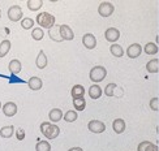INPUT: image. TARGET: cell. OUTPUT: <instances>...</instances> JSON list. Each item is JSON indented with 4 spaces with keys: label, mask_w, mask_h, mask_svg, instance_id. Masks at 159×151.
<instances>
[{
    "label": "cell",
    "mask_w": 159,
    "mask_h": 151,
    "mask_svg": "<svg viewBox=\"0 0 159 151\" xmlns=\"http://www.w3.org/2000/svg\"><path fill=\"white\" fill-rule=\"evenodd\" d=\"M0 17H2V11H0Z\"/></svg>",
    "instance_id": "obj_37"
},
{
    "label": "cell",
    "mask_w": 159,
    "mask_h": 151,
    "mask_svg": "<svg viewBox=\"0 0 159 151\" xmlns=\"http://www.w3.org/2000/svg\"><path fill=\"white\" fill-rule=\"evenodd\" d=\"M70 95L73 99H77V98H84L85 95V87L82 85H75L70 90Z\"/></svg>",
    "instance_id": "obj_15"
},
{
    "label": "cell",
    "mask_w": 159,
    "mask_h": 151,
    "mask_svg": "<svg viewBox=\"0 0 159 151\" xmlns=\"http://www.w3.org/2000/svg\"><path fill=\"white\" fill-rule=\"evenodd\" d=\"M115 11V7L112 5V3L110 2H103L101 5L98 7V13L102 17H110Z\"/></svg>",
    "instance_id": "obj_5"
},
{
    "label": "cell",
    "mask_w": 159,
    "mask_h": 151,
    "mask_svg": "<svg viewBox=\"0 0 159 151\" xmlns=\"http://www.w3.org/2000/svg\"><path fill=\"white\" fill-rule=\"evenodd\" d=\"M8 68H9V72L13 74V76H16L20 72H21V68H22V65H21V61L17 60V59H13V60H11L9 65H8Z\"/></svg>",
    "instance_id": "obj_14"
},
{
    "label": "cell",
    "mask_w": 159,
    "mask_h": 151,
    "mask_svg": "<svg viewBox=\"0 0 159 151\" xmlns=\"http://www.w3.org/2000/svg\"><path fill=\"white\" fill-rule=\"evenodd\" d=\"M73 106L77 111H84L86 107V100L84 98H77V99H73Z\"/></svg>",
    "instance_id": "obj_28"
},
{
    "label": "cell",
    "mask_w": 159,
    "mask_h": 151,
    "mask_svg": "<svg viewBox=\"0 0 159 151\" xmlns=\"http://www.w3.org/2000/svg\"><path fill=\"white\" fill-rule=\"evenodd\" d=\"M102 95V89L99 87V85H93L89 87V96L91 99H99Z\"/></svg>",
    "instance_id": "obj_20"
},
{
    "label": "cell",
    "mask_w": 159,
    "mask_h": 151,
    "mask_svg": "<svg viewBox=\"0 0 159 151\" xmlns=\"http://www.w3.org/2000/svg\"><path fill=\"white\" fill-rule=\"evenodd\" d=\"M88 128H89L90 132L98 133V134L99 133H103L104 130H106V125H104L102 121H99V120H91V121H89Z\"/></svg>",
    "instance_id": "obj_7"
},
{
    "label": "cell",
    "mask_w": 159,
    "mask_h": 151,
    "mask_svg": "<svg viewBox=\"0 0 159 151\" xmlns=\"http://www.w3.org/2000/svg\"><path fill=\"white\" fill-rule=\"evenodd\" d=\"M137 151H158V147L150 141H142L137 147Z\"/></svg>",
    "instance_id": "obj_16"
},
{
    "label": "cell",
    "mask_w": 159,
    "mask_h": 151,
    "mask_svg": "<svg viewBox=\"0 0 159 151\" xmlns=\"http://www.w3.org/2000/svg\"><path fill=\"white\" fill-rule=\"evenodd\" d=\"M43 37H44L43 29H41V28L33 29V31H31V38L34 39V41H41V39H43Z\"/></svg>",
    "instance_id": "obj_27"
},
{
    "label": "cell",
    "mask_w": 159,
    "mask_h": 151,
    "mask_svg": "<svg viewBox=\"0 0 159 151\" xmlns=\"http://www.w3.org/2000/svg\"><path fill=\"white\" fill-rule=\"evenodd\" d=\"M68 151H84L81 147H72V149H69Z\"/></svg>",
    "instance_id": "obj_35"
},
{
    "label": "cell",
    "mask_w": 159,
    "mask_h": 151,
    "mask_svg": "<svg viewBox=\"0 0 159 151\" xmlns=\"http://www.w3.org/2000/svg\"><path fill=\"white\" fill-rule=\"evenodd\" d=\"M104 38L107 39L108 42H116L119 38H120V31H119L116 28H110L104 31Z\"/></svg>",
    "instance_id": "obj_10"
},
{
    "label": "cell",
    "mask_w": 159,
    "mask_h": 151,
    "mask_svg": "<svg viewBox=\"0 0 159 151\" xmlns=\"http://www.w3.org/2000/svg\"><path fill=\"white\" fill-rule=\"evenodd\" d=\"M59 33L63 41H72L75 38V33L68 25H59Z\"/></svg>",
    "instance_id": "obj_6"
},
{
    "label": "cell",
    "mask_w": 159,
    "mask_h": 151,
    "mask_svg": "<svg viewBox=\"0 0 159 151\" xmlns=\"http://www.w3.org/2000/svg\"><path fill=\"white\" fill-rule=\"evenodd\" d=\"M55 22H56L55 16H52L48 12H42L37 16V24L41 26V29H48L50 30L52 26L55 25Z\"/></svg>",
    "instance_id": "obj_1"
},
{
    "label": "cell",
    "mask_w": 159,
    "mask_h": 151,
    "mask_svg": "<svg viewBox=\"0 0 159 151\" xmlns=\"http://www.w3.org/2000/svg\"><path fill=\"white\" fill-rule=\"evenodd\" d=\"M48 119L51 120V122H57L63 119V111L59 109V108H54L50 111L48 113Z\"/></svg>",
    "instance_id": "obj_18"
},
{
    "label": "cell",
    "mask_w": 159,
    "mask_h": 151,
    "mask_svg": "<svg viewBox=\"0 0 159 151\" xmlns=\"http://www.w3.org/2000/svg\"><path fill=\"white\" fill-rule=\"evenodd\" d=\"M21 26H22V29L29 30V29H31L33 26H34V20L26 17V18H24L22 21H21Z\"/></svg>",
    "instance_id": "obj_31"
},
{
    "label": "cell",
    "mask_w": 159,
    "mask_h": 151,
    "mask_svg": "<svg viewBox=\"0 0 159 151\" xmlns=\"http://www.w3.org/2000/svg\"><path fill=\"white\" fill-rule=\"evenodd\" d=\"M89 76H90V80L93 82L99 83V82H102L104 80L106 76H107V70H106V68L102 67V65H97V67L91 68Z\"/></svg>",
    "instance_id": "obj_3"
},
{
    "label": "cell",
    "mask_w": 159,
    "mask_h": 151,
    "mask_svg": "<svg viewBox=\"0 0 159 151\" xmlns=\"http://www.w3.org/2000/svg\"><path fill=\"white\" fill-rule=\"evenodd\" d=\"M22 9L20 5H12L11 8L8 9V18L13 22H17L22 18Z\"/></svg>",
    "instance_id": "obj_4"
},
{
    "label": "cell",
    "mask_w": 159,
    "mask_h": 151,
    "mask_svg": "<svg viewBox=\"0 0 159 151\" xmlns=\"http://www.w3.org/2000/svg\"><path fill=\"white\" fill-rule=\"evenodd\" d=\"M0 109H2V102H0Z\"/></svg>",
    "instance_id": "obj_36"
},
{
    "label": "cell",
    "mask_w": 159,
    "mask_h": 151,
    "mask_svg": "<svg viewBox=\"0 0 159 151\" xmlns=\"http://www.w3.org/2000/svg\"><path fill=\"white\" fill-rule=\"evenodd\" d=\"M82 43L88 50H93L97 47V38L93 34H90V33H88V34L82 37Z\"/></svg>",
    "instance_id": "obj_9"
},
{
    "label": "cell",
    "mask_w": 159,
    "mask_h": 151,
    "mask_svg": "<svg viewBox=\"0 0 159 151\" xmlns=\"http://www.w3.org/2000/svg\"><path fill=\"white\" fill-rule=\"evenodd\" d=\"M13 133H15V127H12V125L3 127L0 129V137H2V138H11Z\"/></svg>",
    "instance_id": "obj_22"
},
{
    "label": "cell",
    "mask_w": 159,
    "mask_h": 151,
    "mask_svg": "<svg viewBox=\"0 0 159 151\" xmlns=\"http://www.w3.org/2000/svg\"><path fill=\"white\" fill-rule=\"evenodd\" d=\"M110 52L112 55H114L115 57H121L123 55H124V50H123V47L120 44H112L111 47H110Z\"/></svg>",
    "instance_id": "obj_23"
},
{
    "label": "cell",
    "mask_w": 159,
    "mask_h": 151,
    "mask_svg": "<svg viewBox=\"0 0 159 151\" xmlns=\"http://www.w3.org/2000/svg\"><path fill=\"white\" fill-rule=\"evenodd\" d=\"M48 37L52 39L54 42H63V39L60 37V33H59V26L57 25H54L52 28L48 30Z\"/></svg>",
    "instance_id": "obj_17"
},
{
    "label": "cell",
    "mask_w": 159,
    "mask_h": 151,
    "mask_svg": "<svg viewBox=\"0 0 159 151\" xmlns=\"http://www.w3.org/2000/svg\"><path fill=\"white\" fill-rule=\"evenodd\" d=\"M158 103H159V99H158V98H153V99L150 100V109H153V111H158V109H159Z\"/></svg>",
    "instance_id": "obj_33"
},
{
    "label": "cell",
    "mask_w": 159,
    "mask_h": 151,
    "mask_svg": "<svg viewBox=\"0 0 159 151\" xmlns=\"http://www.w3.org/2000/svg\"><path fill=\"white\" fill-rule=\"evenodd\" d=\"M37 151H51V145L47 141H39L35 146Z\"/></svg>",
    "instance_id": "obj_29"
},
{
    "label": "cell",
    "mask_w": 159,
    "mask_h": 151,
    "mask_svg": "<svg viewBox=\"0 0 159 151\" xmlns=\"http://www.w3.org/2000/svg\"><path fill=\"white\" fill-rule=\"evenodd\" d=\"M41 133L46 137V138L55 140L59 135V133H60V129L51 122H42L41 124Z\"/></svg>",
    "instance_id": "obj_2"
},
{
    "label": "cell",
    "mask_w": 159,
    "mask_h": 151,
    "mask_svg": "<svg viewBox=\"0 0 159 151\" xmlns=\"http://www.w3.org/2000/svg\"><path fill=\"white\" fill-rule=\"evenodd\" d=\"M16 138H17L18 141H22V140L25 138V130H24L22 128H18V129L16 130Z\"/></svg>",
    "instance_id": "obj_34"
},
{
    "label": "cell",
    "mask_w": 159,
    "mask_h": 151,
    "mask_svg": "<svg viewBox=\"0 0 159 151\" xmlns=\"http://www.w3.org/2000/svg\"><path fill=\"white\" fill-rule=\"evenodd\" d=\"M47 56H46L44 54V51H39V54H38V57H37V60H35V65H37V68L39 69H44L46 67H47Z\"/></svg>",
    "instance_id": "obj_13"
},
{
    "label": "cell",
    "mask_w": 159,
    "mask_h": 151,
    "mask_svg": "<svg viewBox=\"0 0 159 151\" xmlns=\"http://www.w3.org/2000/svg\"><path fill=\"white\" fill-rule=\"evenodd\" d=\"M28 85H29V89H31L33 91H38V90L42 89L43 82H42V80L39 77L34 76V77H31L30 80L28 81Z\"/></svg>",
    "instance_id": "obj_12"
},
{
    "label": "cell",
    "mask_w": 159,
    "mask_h": 151,
    "mask_svg": "<svg viewBox=\"0 0 159 151\" xmlns=\"http://www.w3.org/2000/svg\"><path fill=\"white\" fill-rule=\"evenodd\" d=\"M146 70L149 73H158L159 70V60L158 59H153L146 64Z\"/></svg>",
    "instance_id": "obj_21"
},
{
    "label": "cell",
    "mask_w": 159,
    "mask_h": 151,
    "mask_svg": "<svg viewBox=\"0 0 159 151\" xmlns=\"http://www.w3.org/2000/svg\"><path fill=\"white\" fill-rule=\"evenodd\" d=\"M143 50H145V52H146L148 55H155V54H158V46L155 44V43H146V46L143 47Z\"/></svg>",
    "instance_id": "obj_26"
},
{
    "label": "cell",
    "mask_w": 159,
    "mask_h": 151,
    "mask_svg": "<svg viewBox=\"0 0 159 151\" xmlns=\"http://www.w3.org/2000/svg\"><path fill=\"white\" fill-rule=\"evenodd\" d=\"M112 128H114L115 133L121 134L125 130V121L123 119H116V120H114V122H112Z\"/></svg>",
    "instance_id": "obj_19"
},
{
    "label": "cell",
    "mask_w": 159,
    "mask_h": 151,
    "mask_svg": "<svg viewBox=\"0 0 159 151\" xmlns=\"http://www.w3.org/2000/svg\"><path fill=\"white\" fill-rule=\"evenodd\" d=\"M9 50H11V42L8 39H5V41L0 43V57H4L9 52Z\"/></svg>",
    "instance_id": "obj_24"
},
{
    "label": "cell",
    "mask_w": 159,
    "mask_h": 151,
    "mask_svg": "<svg viewBox=\"0 0 159 151\" xmlns=\"http://www.w3.org/2000/svg\"><path fill=\"white\" fill-rule=\"evenodd\" d=\"M141 52H142V46L138 44V43L130 44L129 47L127 48V55H128V57H130V59L138 57V56L141 55Z\"/></svg>",
    "instance_id": "obj_8"
},
{
    "label": "cell",
    "mask_w": 159,
    "mask_h": 151,
    "mask_svg": "<svg viewBox=\"0 0 159 151\" xmlns=\"http://www.w3.org/2000/svg\"><path fill=\"white\" fill-rule=\"evenodd\" d=\"M3 112L7 117H13L17 113V106L13 102H7L3 107Z\"/></svg>",
    "instance_id": "obj_11"
},
{
    "label": "cell",
    "mask_w": 159,
    "mask_h": 151,
    "mask_svg": "<svg viewBox=\"0 0 159 151\" xmlns=\"http://www.w3.org/2000/svg\"><path fill=\"white\" fill-rule=\"evenodd\" d=\"M116 89H117L116 83H108L107 86H106V89H104V94L107 95V96H114Z\"/></svg>",
    "instance_id": "obj_32"
},
{
    "label": "cell",
    "mask_w": 159,
    "mask_h": 151,
    "mask_svg": "<svg viewBox=\"0 0 159 151\" xmlns=\"http://www.w3.org/2000/svg\"><path fill=\"white\" fill-rule=\"evenodd\" d=\"M63 117L67 122H73L77 120V112L76 111H67V113L63 115Z\"/></svg>",
    "instance_id": "obj_30"
},
{
    "label": "cell",
    "mask_w": 159,
    "mask_h": 151,
    "mask_svg": "<svg viewBox=\"0 0 159 151\" xmlns=\"http://www.w3.org/2000/svg\"><path fill=\"white\" fill-rule=\"evenodd\" d=\"M28 8L30 11H39L42 8V5H43V2L42 0H28Z\"/></svg>",
    "instance_id": "obj_25"
}]
</instances>
